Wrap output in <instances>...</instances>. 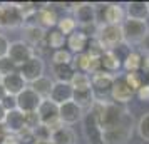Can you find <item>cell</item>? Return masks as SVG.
Listing matches in <instances>:
<instances>
[{
  "label": "cell",
  "instance_id": "6da1fadb",
  "mask_svg": "<svg viewBox=\"0 0 149 144\" xmlns=\"http://www.w3.org/2000/svg\"><path fill=\"white\" fill-rule=\"evenodd\" d=\"M91 109L99 116L102 131H109V129H114L117 126H121L126 114H127L119 104L106 102V101H95Z\"/></svg>",
  "mask_w": 149,
  "mask_h": 144
},
{
  "label": "cell",
  "instance_id": "7a4b0ae2",
  "mask_svg": "<svg viewBox=\"0 0 149 144\" xmlns=\"http://www.w3.org/2000/svg\"><path fill=\"white\" fill-rule=\"evenodd\" d=\"M95 7V22L102 25H122L126 20V8L119 3H97Z\"/></svg>",
  "mask_w": 149,
  "mask_h": 144
},
{
  "label": "cell",
  "instance_id": "3957f363",
  "mask_svg": "<svg viewBox=\"0 0 149 144\" xmlns=\"http://www.w3.org/2000/svg\"><path fill=\"white\" fill-rule=\"evenodd\" d=\"M122 35L126 45H141L149 35V27L146 20H134L126 19L122 22Z\"/></svg>",
  "mask_w": 149,
  "mask_h": 144
},
{
  "label": "cell",
  "instance_id": "277c9868",
  "mask_svg": "<svg viewBox=\"0 0 149 144\" xmlns=\"http://www.w3.org/2000/svg\"><path fill=\"white\" fill-rule=\"evenodd\" d=\"M82 131L89 144H104V131L101 127V121L92 109H89L82 117Z\"/></svg>",
  "mask_w": 149,
  "mask_h": 144
},
{
  "label": "cell",
  "instance_id": "5b68a950",
  "mask_svg": "<svg viewBox=\"0 0 149 144\" xmlns=\"http://www.w3.org/2000/svg\"><path fill=\"white\" fill-rule=\"evenodd\" d=\"M91 82H92V92L95 96V101H106L107 97H111L112 87H114L116 77L107 72H97L91 76Z\"/></svg>",
  "mask_w": 149,
  "mask_h": 144
},
{
  "label": "cell",
  "instance_id": "8992f818",
  "mask_svg": "<svg viewBox=\"0 0 149 144\" xmlns=\"http://www.w3.org/2000/svg\"><path fill=\"white\" fill-rule=\"evenodd\" d=\"M132 136V116L126 114L121 126L104 131V144H126Z\"/></svg>",
  "mask_w": 149,
  "mask_h": 144
},
{
  "label": "cell",
  "instance_id": "52a82bcc",
  "mask_svg": "<svg viewBox=\"0 0 149 144\" xmlns=\"http://www.w3.org/2000/svg\"><path fill=\"white\" fill-rule=\"evenodd\" d=\"M97 39L102 44L106 50H116L124 44V35H122L121 25H102L99 29Z\"/></svg>",
  "mask_w": 149,
  "mask_h": 144
},
{
  "label": "cell",
  "instance_id": "ba28073f",
  "mask_svg": "<svg viewBox=\"0 0 149 144\" xmlns=\"http://www.w3.org/2000/svg\"><path fill=\"white\" fill-rule=\"evenodd\" d=\"M37 114L40 117V122L44 126L50 127L52 131L62 127L64 124L61 122V117H59V106L55 102H52L50 99H44L40 104V107L37 111Z\"/></svg>",
  "mask_w": 149,
  "mask_h": 144
},
{
  "label": "cell",
  "instance_id": "9c48e42d",
  "mask_svg": "<svg viewBox=\"0 0 149 144\" xmlns=\"http://www.w3.org/2000/svg\"><path fill=\"white\" fill-rule=\"evenodd\" d=\"M42 101H44V99H42L30 86H27V87L17 96V109L20 111V112H24V114L37 112L39 107H40Z\"/></svg>",
  "mask_w": 149,
  "mask_h": 144
},
{
  "label": "cell",
  "instance_id": "30bf717a",
  "mask_svg": "<svg viewBox=\"0 0 149 144\" xmlns=\"http://www.w3.org/2000/svg\"><path fill=\"white\" fill-rule=\"evenodd\" d=\"M44 72H45V64L39 55H34L29 62L19 67V74L27 84H34L35 81H39L40 77H44Z\"/></svg>",
  "mask_w": 149,
  "mask_h": 144
},
{
  "label": "cell",
  "instance_id": "8fae6325",
  "mask_svg": "<svg viewBox=\"0 0 149 144\" xmlns=\"http://www.w3.org/2000/svg\"><path fill=\"white\" fill-rule=\"evenodd\" d=\"M25 17L20 12L17 3H2V17H0V27L17 29L24 25Z\"/></svg>",
  "mask_w": 149,
  "mask_h": 144
},
{
  "label": "cell",
  "instance_id": "7c38bea8",
  "mask_svg": "<svg viewBox=\"0 0 149 144\" xmlns=\"http://www.w3.org/2000/svg\"><path fill=\"white\" fill-rule=\"evenodd\" d=\"M34 47L27 44L25 40H17V42H10V49H8V59L17 64L19 67L24 65L25 62H29L34 57Z\"/></svg>",
  "mask_w": 149,
  "mask_h": 144
},
{
  "label": "cell",
  "instance_id": "4fadbf2b",
  "mask_svg": "<svg viewBox=\"0 0 149 144\" xmlns=\"http://www.w3.org/2000/svg\"><path fill=\"white\" fill-rule=\"evenodd\" d=\"M59 117H61V122L64 126H72V124H77L79 121H82L84 109L81 106H77L74 101H70V102L59 106Z\"/></svg>",
  "mask_w": 149,
  "mask_h": 144
},
{
  "label": "cell",
  "instance_id": "5bb4252c",
  "mask_svg": "<svg viewBox=\"0 0 149 144\" xmlns=\"http://www.w3.org/2000/svg\"><path fill=\"white\" fill-rule=\"evenodd\" d=\"M49 99H50L52 102H55L57 106H62V104H65V102H70V101L74 99V87H72V84L55 82Z\"/></svg>",
  "mask_w": 149,
  "mask_h": 144
},
{
  "label": "cell",
  "instance_id": "9a60e30c",
  "mask_svg": "<svg viewBox=\"0 0 149 144\" xmlns=\"http://www.w3.org/2000/svg\"><path fill=\"white\" fill-rule=\"evenodd\" d=\"M134 96V90L129 87L124 77H116L114 87H112V92H111V97H112V102L116 104H127Z\"/></svg>",
  "mask_w": 149,
  "mask_h": 144
},
{
  "label": "cell",
  "instance_id": "2e32d148",
  "mask_svg": "<svg viewBox=\"0 0 149 144\" xmlns=\"http://www.w3.org/2000/svg\"><path fill=\"white\" fill-rule=\"evenodd\" d=\"M146 55L148 54H142L141 50H129L122 59V67L126 72H141L146 64Z\"/></svg>",
  "mask_w": 149,
  "mask_h": 144
},
{
  "label": "cell",
  "instance_id": "e0dca14e",
  "mask_svg": "<svg viewBox=\"0 0 149 144\" xmlns=\"http://www.w3.org/2000/svg\"><path fill=\"white\" fill-rule=\"evenodd\" d=\"M37 25L42 27L44 30H49V29H54L57 27L59 24V17H57V12L50 5H45V7H40L37 10Z\"/></svg>",
  "mask_w": 149,
  "mask_h": 144
},
{
  "label": "cell",
  "instance_id": "ac0fdd59",
  "mask_svg": "<svg viewBox=\"0 0 149 144\" xmlns=\"http://www.w3.org/2000/svg\"><path fill=\"white\" fill-rule=\"evenodd\" d=\"M75 14V22L79 25H89V24H97L95 22V7L94 3H77V7L74 10Z\"/></svg>",
  "mask_w": 149,
  "mask_h": 144
},
{
  "label": "cell",
  "instance_id": "d6986e66",
  "mask_svg": "<svg viewBox=\"0 0 149 144\" xmlns=\"http://www.w3.org/2000/svg\"><path fill=\"white\" fill-rule=\"evenodd\" d=\"M2 84H3V87H5L8 96H14V97H17L22 90L27 87V82L24 81V77L19 72L10 74V76H5L2 79Z\"/></svg>",
  "mask_w": 149,
  "mask_h": 144
},
{
  "label": "cell",
  "instance_id": "ffe728a7",
  "mask_svg": "<svg viewBox=\"0 0 149 144\" xmlns=\"http://www.w3.org/2000/svg\"><path fill=\"white\" fill-rule=\"evenodd\" d=\"M3 126H5L7 132H10V134H19L22 129H25V119H24V112H20L19 109L7 112L5 121H3Z\"/></svg>",
  "mask_w": 149,
  "mask_h": 144
},
{
  "label": "cell",
  "instance_id": "44dd1931",
  "mask_svg": "<svg viewBox=\"0 0 149 144\" xmlns=\"http://www.w3.org/2000/svg\"><path fill=\"white\" fill-rule=\"evenodd\" d=\"M122 67V59L116 54V50H106L101 55V69L102 72L114 74Z\"/></svg>",
  "mask_w": 149,
  "mask_h": 144
},
{
  "label": "cell",
  "instance_id": "7402d4cb",
  "mask_svg": "<svg viewBox=\"0 0 149 144\" xmlns=\"http://www.w3.org/2000/svg\"><path fill=\"white\" fill-rule=\"evenodd\" d=\"M87 45H89V37L84 35L81 30H75L74 34H70L67 37V47L74 55L84 54L87 50Z\"/></svg>",
  "mask_w": 149,
  "mask_h": 144
},
{
  "label": "cell",
  "instance_id": "603a6c76",
  "mask_svg": "<svg viewBox=\"0 0 149 144\" xmlns=\"http://www.w3.org/2000/svg\"><path fill=\"white\" fill-rule=\"evenodd\" d=\"M44 42H45V45L50 50H61V49H64V45H67V37L62 34L57 27H54V29L45 30Z\"/></svg>",
  "mask_w": 149,
  "mask_h": 144
},
{
  "label": "cell",
  "instance_id": "cb8c5ba5",
  "mask_svg": "<svg viewBox=\"0 0 149 144\" xmlns=\"http://www.w3.org/2000/svg\"><path fill=\"white\" fill-rule=\"evenodd\" d=\"M126 15L127 19H134V20H146L149 15V7L148 2H141V0H134L129 2L126 5Z\"/></svg>",
  "mask_w": 149,
  "mask_h": 144
},
{
  "label": "cell",
  "instance_id": "d4e9b609",
  "mask_svg": "<svg viewBox=\"0 0 149 144\" xmlns=\"http://www.w3.org/2000/svg\"><path fill=\"white\" fill-rule=\"evenodd\" d=\"M52 144H75V132L70 127L62 126L59 129L52 131Z\"/></svg>",
  "mask_w": 149,
  "mask_h": 144
},
{
  "label": "cell",
  "instance_id": "484cf974",
  "mask_svg": "<svg viewBox=\"0 0 149 144\" xmlns=\"http://www.w3.org/2000/svg\"><path fill=\"white\" fill-rule=\"evenodd\" d=\"M77 106H81L82 109L86 107H92V104L95 102V96L92 89H74V99H72Z\"/></svg>",
  "mask_w": 149,
  "mask_h": 144
},
{
  "label": "cell",
  "instance_id": "4316f807",
  "mask_svg": "<svg viewBox=\"0 0 149 144\" xmlns=\"http://www.w3.org/2000/svg\"><path fill=\"white\" fill-rule=\"evenodd\" d=\"M24 30H25V42L30 44V45L42 44L44 39H45V30L39 25H25Z\"/></svg>",
  "mask_w": 149,
  "mask_h": 144
},
{
  "label": "cell",
  "instance_id": "83f0119b",
  "mask_svg": "<svg viewBox=\"0 0 149 144\" xmlns=\"http://www.w3.org/2000/svg\"><path fill=\"white\" fill-rule=\"evenodd\" d=\"M54 81H50L49 77H40L39 81H35L34 84H30V87L42 97V99H49L50 97V92H52V87H54Z\"/></svg>",
  "mask_w": 149,
  "mask_h": 144
},
{
  "label": "cell",
  "instance_id": "f1b7e54d",
  "mask_svg": "<svg viewBox=\"0 0 149 144\" xmlns=\"http://www.w3.org/2000/svg\"><path fill=\"white\" fill-rule=\"evenodd\" d=\"M54 76L57 82H67L70 84L75 76V69L72 64H64V65H54Z\"/></svg>",
  "mask_w": 149,
  "mask_h": 144
},
{
  "label": "cell",
  "instance_id": "f546056e",
  "mask_svg": "<svg viewBox=\"0 0 149 144\" xmlns=\"http://www.w3.org/2000/svg\"><path fill=\"white\" fill-rule=\"evenodd\" d=\"M72 67L75 69V72H84V74H91V55H89L87 52L74 55V61H72Z\"/></svg>",
  "mask_w": 149,
  "mask_h": 144
},
{
  "label": "cell",
  "instance_id": "4dcf8cb0",
  "mask_svg": "<svg viewBox=\"0 0 149 144\" xmlns=\"http://www.w3.org/2000/svg\"><path fill=\"white\" fill-rule=\"evenodd\" d=\"M72 61H74V54L69 49H61V50H54L52 52V64L54 65L72 64Z\"/></svg>",
  "mask_w": 149,
  "mask_h": 144
},
{
  "label": "cell",
  "instance_id": "1f68e13d",
  "mask_svg": "<svg viewBox=\"0 0 149 144\" xmlns=\"http://www.w3.org/2000/svg\"><path fill=\"white\" fill-rule=\"evenodd\" d=\"M57 29H59L65 37H69L70 34H74L75 30H77V22H75L74 17H64V19H59Z\"/></svg>",
  "mask_w": 149,
  "mask_h": 144
},
{
  "label": "cell",
  "instance_id": "d6a6232c",
  "mask_svg": "<svg viewBox=\"0 0 149 144\" xmlns=\"http://www.w3.org/2000/svg\"><path fill=\"white\" fill-rule=\"evenodd\" d=\"M72 87L74 89H92V82H91V76L84 74V72H75L74 79H72Z\"/></svg>",
  "mask_w": 149,
  "mask_h": 144
},
{
  "label": "cell",
  "instance_id": "836d02e7",
  "mask_svg": "<svg viewBox=\"0 0 149 144\" xmlns=\"http://www.w3.org/2000/svg\"><path fill=\"white\" fill-rule=\"evenodd\" d=\"M124 81H126V84H127L131 89L134 90V94H136L139 89H141L142 84H144L141 72H127V74L124 76Z\"/></svg>",
  "mask_w": 149,
  "mask_h": 144
},
{
  "label": "cell",
  "instance_id": "e575fe53",
  "mask_svg": "<svg viewBox=\"0 0 149 144\" xmlns=\"http://www.w3.org/2000/svg\"><path fill=\"white\" fill-rule=\"evenodd\" d=\"M137 134L144 143H149V112L142 114L137 122Z\"/></svg>",
  "mask_w": 149,
  "mask_h": 144
},
{
  "label": "cell",
  "instance_id": "d590c367",
  "mask_svg": "<svg viewBox=\"0 0 149 144\" xmlns=\"http://www.w3.org/2000/svg\"><path fill=\"white\" fill-rule=\"evenodd\" d=\"M91 57H101L104 52H106V49L102 47V44L99 42L97 37H92V39H89V45H87V50H86Z\"/></svg>",
  "mask_w": 149,
  "mask_h": 144
},
{
  "label": "cell",
  "instance_id": "8d00e7d4",
  "mask_svg": "<svg viewBox=\"0 0 149 144\" xmlns=\"http://www.w3.org/2000/svg\"><path fill=\"white\" fill-rule=\"evenodd\" d=\"M15 72H19V65H17V64H14L8 57L0 59V74H2V77L15 74Z\"/></svg>",
  "mask_w": 149,
  "mask_h": 144
},
{
  "label": "cell",
  "instance_id": "74e56055",
  "mask_svg": "<svg viewBox=\"0 0 149 144\" xmlns=\"http://www.w3.org/2000/svg\"><path fill=\"white\" fill-rule=\"evenodd\" d=\"M24 119H25V127L30 131H35L39 126H40V117L37 112H29V114H24Z\"/></svg>",
  "mask_w": 149,
  "mask_h": 144
},
{
  "label": "cell",
  "instance_id": "f35d334b",
  "mask_svg": "<svg viewBox=\"0 0 149 144\" xmlns=\"http://www.w3.org/2000/svg\"><path fill=\"white\" fill-rule=\"evenodd\" d=\"M17 137H19V141H20V144H35L37 143V137H35L34 131L30 129H22L19 134H17Z\"/></svg>",
  "mask_w": 149,
  "mask_h": 144
},
{
  "label": "cell",
  "instance_id": "ab89813d",
  "mask_svg": "<svg viewBox=\"0 0 149 144\" xmlns=\"http://www.w3.org/2000/svg\"><path fill=\"white\" fill-rule=\"evenodd\" d=\"M34 134H35V137H37V141H50V139H52V129L47 127V126H44V124H40V126L34 131Z\"/></svg>",
  "mask_w": 149,
  "mask_h": 144
},
{
  "label": "cell",
  "instance_id": "60d3db41",
  "mask_svg": "<svg viewBox=\"0 0 149 144\" xmlns=\"http://www.w3.org/2000/svg\"><path fill=\"white\" fill-rule=\"evenodd\" d=\"M2 106H3V109L7 111V112H10V111H15L17 109V97L14 96H7L3 101H2Z\"/></svg>",
  "mask_w": 149,
  "mask_h": 144
},
{
  "label": "cell",
  "instance_id": "b9f144b4",
  "mask_svg": "<svg viewBox=\"0 0 149 144\" xmlns=\"http://www.w3.org/2000/svg\"><path fill=\"white\" fill-rule=\"evenodd\" d=\"M8 49H10V42L5 35L0 34V59H3V57H7L8 55Z\"/></svg>",
  "mask_w": 149,
  "mask_h": 144
},
{
  "label": "cell",
  "instance_id": "7bdbcfd3",
  "mask_svg": "<svg viewBox=\"0 0 149 144\" xmlns=\"http://www.w3.org/2000/svg\"><path fill=\"white\" fill-rule=\"evenodd\" d=\"M136 96H137V99L142 101V102H149V86L142 84V87L136 92Z\"/></svg>",
  "mask_w": 149,
  "mask_h": 144
},
{
  "label": "cell",
  "instance_id": "ee69618b",
  "mask_svg": "<svg viewBox=\"0 0 149 144\" xmlns=\"http://www.w3.org/2000/svg\"><path fill=\"white\" fill-rule=\"evenodd\" d=\"M0 144H20V141H19L17 134H10V132H7L5 137L0 141Z\"/></svg>",
  "mask_w": 149,
  "mask_h": 144
},
{
  "label": "cell",
  "instance_id": "f6af8a7d",
  "mask_svg": "<svg viewBox=\"0 0 149 144\" xmlns=\"http://www.w3.org/2000/svg\"><path fill=\"white\" fill-rule=\"evenodd\" d=\"M7 96H8L7 90H5V87H3V84L0 82V102H2V101H3V99H5Z\"/></svg>",
  "mask_w": 149,
  "mask_h": 144
},
{
  "label": "cell",
  "instance_id": "bcb514c9",
  "mask_svg": "<svg viewBox=\"0 0 149 144\" xmlns=\"http://www.w3.org/2000/svg\"><path fill=\"white\" fill-rule=\"evenodd\" d=\"M5 116H7V111L3 109V106L0 104V124H3V121H5Z\"/></svg>",
  "mask_w": 149,
  "mask_h": 144
},
{
  "label": "cell",
  "instance_id": "7dc6e473",
  "mask_svg": "<svg viewBox=\"0 0 149 144\" xmlns=\"http://www.w3.org/2000/svg\"><path fill=\"white\" fill-rule=\"evenodd\" d=\"M5 134H7V129H5V126H3V124H0V141L5 137Z\"/></svg>",
  "mask_w": 149,
  "mask_h": 144
},
{
  "label": "cell",
  "instance_id": "c3c4849f",
  "mask_svg": "<svg viewBox=\"0 0 149 144\" xmlns=\"http://www.w3.org/2000/svg\"><path fill=\"white\" fill-rule=\"evenodd\" d=\"M35 144H52V143H50V141H37Z\"/></svg>",
  "mask_w": 149,
  "mask_h": 144
},
{
  "label": "cell",
  "instance_id": "681fc988",
  "mask_svg": "<svg viewBox=\"0 0 149 144\" xmlns=\"http://www.w3.org/2000/svg\"><path fill=\"white\" fill-rule=\"evenodd\" d=\"M0 17H2V3H0Z\"/></svg>",
  "mask_w": 149,
  "mask_h": 144
},
{
  "label": "cell",
  "instance_id": "f907efd6",
  "mask_svg": "<svg viewBox=\"0 0 149 144\" xmlns=\"http://www.w3.org/2000/svg\"><path fill=\"white\" fill-rule=\"evenodd\" d=\"M2 79H3V77H2V74H0V82H2Z\"/></svg>",
  "mask_w": 149,
  "mask_h": 144
},
{
  "label": "cell",
  "instance_id": "816d5d0a",
  "mask_svg": "<svg viewBox=\"0 0 149 144\" xmlns=\"http://www.w3.org/2000/svg\"><path fill=\"white\" fill-rule=\"evenodd\" d=\"M148 7H149V2H148Z\"/></svg>",
  "mask_w": 149,
  "mask_h": 144
}]
</instances>
